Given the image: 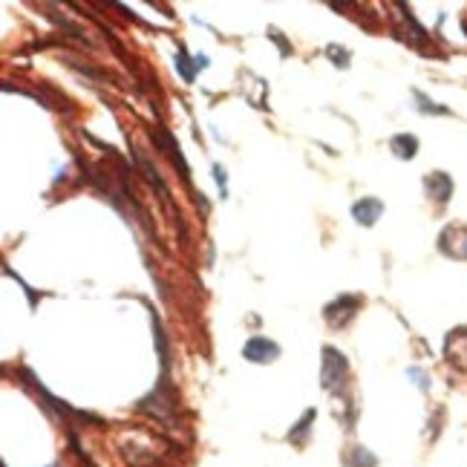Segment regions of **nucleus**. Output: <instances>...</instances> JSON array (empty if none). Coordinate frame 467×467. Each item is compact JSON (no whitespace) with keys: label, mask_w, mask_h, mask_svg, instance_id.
Wrapping results in <instances>:
<instances>
[{"label":"nucleus","mask_w":467,"mask_h":467,"mask_svg":"<svg viewBox=\"0 0 467 467\" xmlns=\"http://www.w3.org/2000/svg\"><path fill=\"white\" fill-rule=\"evenodd\" d=\"M243 355L251 364H268V361H274L280 355V346L274 340H268V338H251L245 343V349H243Z\"/></svg>","instance_id":"nucleus-1"},{"label":"nucleus","mask_w":467,"mask_h":467,"mask_svg":"<svg viewBox=\"0 0 467 467\" xmlns=\"http://www.w3.org/2000/svg\"><path fill=\"white\" fill-rule=\"evenodd\" d=\"M424 188H427V194H430L433 199L447 202L450 194H453V182H450L447 173H430V176L424 179Z\"/></svg>","instance_id":"nucleus-2"},{"label":"nucleus","mask_w":467,"mask_h":467,"mask_svg":"<svg viewBox=\"0 0 467 467\" xmlns=\"http://www.w3.org/2000/svg\"><path fill=\"white\" fill-rule=\"evenodd\" d=\"M461 335H464V329H461V332H453V335L447 338L445 352H447L450 364H456L459 369L467 372V338H461Z\"/></svg>","instance_id":"nucleus-3"},{"label":"nucleus","mask_w":467,"mask_h":467,"mask_svg":"<svg viewBox=\"0 0 467 467\" xmlns=\"http://www.w3.org/2000/svg\"><path fill=\"white\" fill-rule=\"evenodd\" d=\"M326 366H323V387L326 389H332L335 387V378H332V372H338V375L343 378L346 375V358L340 352H335V349H326Z\"/></svg>","instance_id":"nucleus-4"},{"label":"nucleus","mask_w":467,"mask_h":467,"mask_svg":"<svg viewBox=\"0 0 467 467\" xmlns=\"http://www.w3.org/2000/svg\"><path fill=\"white\" fill-rule=\"evenodd\" d=\"M381 211H384V205L378 202V199H361L355 208H352V214H355V220L361 222V225H375V220L381 217Z\"/></svg>","instance_id":"nucleus-5"},{"label":"nucleus","mask_w":467,"mask_h":467,"mask_svg":"<svg viewBox=\"0 0 467 467\" xmlns=\"http://www.w3.org/2000/svg\"><path fill=\"white\" fill-rule=\"evenodd\" d=\"M389 148L395 150V156H398V159H412V156H415V150H418V138H415V136L401 133V136H395V138H392Z\"/></svg>","instance_id":"nucleus-6"},{"label":"nucleus","mask_w":467,"mask_h":467,"mask_svg":"<svg viewBox=\"0 0 467 467\" xmlns=\"http://www.w3.org/2000/svg\"><path fill=\"white\" fill-rule=\"evenodd\" d=\"M312 418H315V410H309L306 415H303V422L289 433V438H294V441H303L306 438V433H309V424H312Z\"/></svg>","instance_id":"nucleus-7"},{"label":"nucleus","mask_w":467,"mask_h":467,"mask_svg":"<svg viewBox=\"0 0 467 467\" xmlns=\"http://www.w3.org/2000/svg\"><path fill=\"white\" fill-rule=\"evenodd\" d=\"M441 237H445V240H441V245H447V240L450 237H461V228H447L445 234H441ZM450 248V245H447ZM447 248H441V251H447ZM461 257H467V243L461 240Z\"/></svg>","instance_id":"nucleus-8"},{"label":"nucleus","mask_w":467,"mask_h":467,"mask_svg":"<svg viewBox=\"0 0 467 467\" xmlns=\"http://www.w3.org/2000/svg\"><path fill=\"white\" fill-rule=\"evenodd\" d=\"M407 375H410V378H415V381H418V387H422V389H427V387H430V381H427V375H424V372H418V369H410Z\"/></svg>","instance_id":"nucleus-9"},{"label":"nucleus","mask_w":467,"mask_h":467,"mask_svg":"<svg viewBox=\"0 0 467 467\" xmlns=\"http://www.w3.org/2000/svg\"><path fill=\"white\" fill-rule=\"evenodd\" d=\"M214 173H217V185H220V191L225 194V171L217 165V168H214Z\"/></svg>","instance_id":"nucleus-10"}]
</instances>
